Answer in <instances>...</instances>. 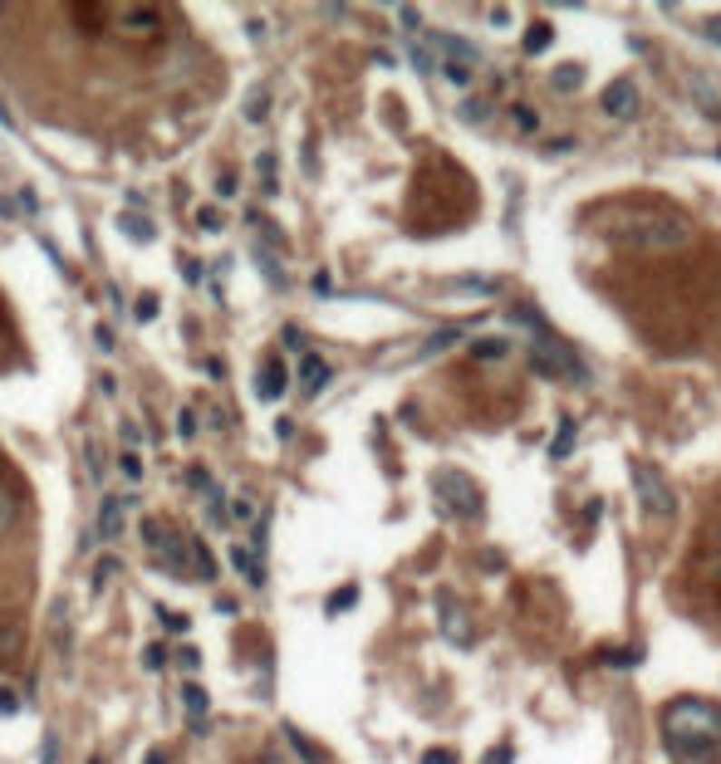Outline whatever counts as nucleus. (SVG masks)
I'll return each mask as SVG.
<instances>
[{"label": "nucleus", "mask_w": 721, "mask_h": 764, "mask_svg": "<svg viewBox=\"0 0 721 764\" xmlns=\"http://www.w3.org/2000/svg\"><path fill=\"white\" fill-rule=\"evenodd\" d=\"M182 711H187L191 725H201V715L211 711V696H207V691H201L197 682H187V686H182Z\"/></svg>", "instance_id": "nucleus-14"}, {"label": "nucleus", "mask_w": 721, "mask_h": 764, "mask_svg": "<svg viewBox=\"0 0 721 764\" xmlns=\"http://www.w3.org/2000/svg\"><path fill=\"white\" fill-rule=\"evenodd\" d=\"M142 666H148V672H162V666H167V647H162V642H152V647L142 652Z\"/></svg>", "instance_id": "nucleus-36"}, {"label": "nucleus", "mask_w": 721, "mask_h": 764, "mask_svg": "<svg viewBox=\"0 0 721 764\" xmlns=\"http://www.w3.org/2000/svg\"><path fill=\"white\" fill-rule=\"evenodd\" d=\"M466 329H462V324H456V329H442L437 338H432V343L423 348V353H442V348H447V343H456V338H462Z\"/></svg>", "instance_id": "nucleus-34"}, {"label": "nucleus", "mask_w": 721, "mask_h": 764, "mask_svg": "<svg viewBox=\"0 0 721 764\" xmlns=\"http://www.w3.org/2000/svg\"><path fill=\"white\" fill-rule=\"evenodd\" d=\"M580 83H584V69H580V64H560V69H555V89H560V93L580 89Z\"/></svg>", "instance_id": "nucleus-27"}, {"label": "nucleus", "mask_w": 721, "mask_h": 764, "mask_svg": "<svg viewBox=\"0 0 721 764\" xmlns=\"http://www.w3.org/2000/svg\"><path fill=\"white\" fill-rule=\"evenodd\" d=\"M266 113H270V89H256L246 99V123H266Z\"/></svg>", "instance_id": "nucleus-24"}, {"label": "nucleus", "mask_w": 721, "mask_h": 764, "mask_svg": "<svg viewBox=\"0 0 721 764\" xmlns=\"http://www.w3.org/2000/svg\"><path fill=\"white\" fill-rule=\"evenodd\" d=\"M177 662H182V672H197V666H201V652H197V647H182V652H177Z\"/></svg>", "instance_id": "nucleus-44"}, {"label": "nucleus", "mask_w": 721, "mask_h": 764, "mask_svg": "<svg viewBox=\"0 0 721 764\" xmlns=\"http://www.w3.org/2000/svg\"><path fill=\"white\" fill-rule=\"evenodd\" d=\"M609 236L643 255H677L692 246V226L682 216H663V211H628L609 226Z\"/></svg>", "instance_id": "nucleus-2"}, {"label": "nucleus", "mask_w": 721, "mask_h": 764, "mask_svg": "<svg viewBox=\"0 0 721 764\" xmlns=\"http://www.w3.org/2000/svg\"><path fill=\"white\" fill-rule=\"evenodd\" d=\"M633 485H638V500H643L648 515H658V519L677 515V495H672V485L663 480V470H653L648 460H633Z\"/></svg>", "instance_id": "nucleus-6"}, {"label": "nucleus", "mask_w": 721, "mask_h": 764, "mask_svg": "<svg viewBox=\"0 0 721 764\" xmlns=\"http://www.w3.org/2000/svg\"><path fill=\"white\" fill-rule=\"evenodd\" d=\"M118 226H123V230H128V236H133V240H138V246H148V240H152V226H148V221H142V216H118Z\"/></svg>", "instance_id": "nucleus-28"}, {"label": "nucleus", "mask_w": 721, "mask_h": 764, "mask_svg": "<svg viewBox=\"0 0 721 764\" xmlns=\"http://www.w3.org/2000/svg\"><path fill=\"white\" fill-rule=\"evenodd\" d=\"M275 436H280V441H290V436H295V421L280 417V421H275Z\"/></svg>", "instance_id": "nucleus-51"}, {"label": "nucleus", "mask_w": 721, "mask_h": 764, "mask_svg": "<svg viewBox=\"0 0 721 764\" xmlns=\"http://www.w3.org/2000/svg\"><path fill=\"white\" fill-rule=\"evenodd\" d=\"M83 460H89V480H103V451H99V441H83Z\"/></svg>", "instance_id": "nucleus-29"}, {"label": "nucleus", "mask_w": 721, "mask_h": 764, "mask_svg": "<svg viewBox=\"0 0 721 764\" xmlns=\"http://www.w3.org/2000/svg\"><path fill=\"white\" fill-rule=\"evenodd\" d=\"M506 353H511L506 338H476V343H472V358H481V363H486V358H506Z\"/></svg>", "instance_id": "nucleus-23"}, {"label": "nucleus", "mask_w": 721, "mask_h": 764, "mask_svg": "<svg viewBox=\"0 0 721 764\" xmlns=\"http://www.w3.org/2000/svg\"><path fill=\"white\" fill-rule=\"evenodd\" d=\"M299 387H305V397H319L324 387H329V363H324L319 353L299 358Z\"/></svg>", "instance_id": "nucleus-12"}, {"label": "nucleus", "mask_w": 721, "mask_h": 764, "mask_svg": "<svg viewBox=\"0 0 721 764\" xmlns=\"http://www.w3.org/2000/svg\"><path fill=\"white\" fill-rule=\"evenodd\" d=\"M191 568H197L201 578H216V554L201 539H191Z\"/></svg>", "instance_id": "nucleus-20"}, {"label": "nucleus", "mask_w": 721, "mask_h": 764, "mask_svg": "<svg viewBox=\"0 0 721 764\" xmlns=\"http://www.w3.org/2000/svg\"><path fill=\"white\" fill-rule=\"evenodd\" d=\"M515 755H511V745H501V749H486V764H511Z\"/></svg>", "instance_id": "nucleus-49"}, {"label": "nucleus", "mask_w": 721, "mask_h": 764, "mask_svg": "<svg viewBox=\"0 0 721 764\" xmlns=\"http://www.w3.org/2000/svg\"><path fill=\"white\" fill-rule=\"evenodd\" d=\"M231 568H236V574H246V584H250V588H266V564H260V559H256V554H250L240 539L231 544Z\"/></svg>", "instance_id": "nucleus-13"}, {"label": "nucleus", "mask_w": 721, "mask_h": 764, "mask_svg": "<svg viewBox=\"0 0 721 764\" xmlns=\"http://www.w3.org/2000/svg\"><path fill=\"white\" fill-rule=\"evenodd\" d=\"M462 118H466V123H481V118H486V103L466 99V103H462Z\"/></svg>", "instance_id": "nucleus-42"}, {"label": "nucleus", "mask_w": 721, "mask_h": 764, "mask_svg": "<svg viewBox=\"0 0 721 764\" xmlns=\"http://www.w3.org/2000/svg\"><path fill=\"white\" fill-rule=\"evenodd\" d=\"M285 392H290V368H285L280 358H266V368H260V378H256V397L260 402H280Z\"/></svg>", "instance_id": "nucleus-10"}, {"label": "nucleus", "mask_w": 721, "mask_h": 764, "mask_svg": "<svg viewBox=\"0 0 721 764\" xmlns=\"http://www.w3.org/2000/svg\"><path fill=\"white\" fill-rule=\"evenodd\" d=\"M0 715H20V691L15 686H0Z\"/></svg>", "instance_id": "nucleus-38"}, {"label": "nucleus", "mask_w": 721, "mask_h": 764, "mask_svg": "<svg viewBox=\"0 0 721 764\" xmlns=\"http://www.w3.org/2000/svg\"><path fill=\"white\" fill-rule=\"evenodd\" d=\"M40 764H59V735L54 730H44V759Z\"/></svg>", "instance_id": "nucleus-41"}, {"label": "nucleus", "mask_w": 721, "mask_h": 764, "mask_svg": "<svg viewBox=\"0 0 721 764\" xmlns=\"http://www.w3.org/2000/svg\"><path fill=\"white\" fill-rule=\"evenodd\" d=\"M354 603H358V588H339V593H334V598H329V617L348 613V608H354Z\"/></svg>", "instance_id": "nucleus-31"}, {"label": "nucleus", "mask_w": 721, "mask_h": 764, "mask_svg": "<svg viewBox=\"0 0 721 764\" xmlns=\"http://www.w3.org/2000/svg\"><path fill=\"white\" fill-rule=\"evenodd\" d=\"M44 633H50V652H54V662L64 666H74V603L59 593V598H50V617H44Z\"/></svg>", "instance_id": "nucleus-7"}, {"label": "nucleus", "mask_w": 721, "mask_h": 764, "mask_svg": "<svg viewBox=\"0 0 721 764\" xmlns=\"http://www.w3.org/2000/svg\"><path fill=\"white\" fill-rule=\"evenodd\" d=\"M643 652L638 647H609L604 652V666H619V672H628V666H638Z\"/></svg>", "instance_id": "nucleus-22"}, {"label": "nucleus", "mask_w": 721, "mask_h": 764, "mask_svg": "<svg viewBox=\"0 0 721 764\" xmlns=\"http://www.w3.org/2000/svg\"><path fill=\"white\" fill-rule=\"evenodd\" d=\"M197 226H201V230H221V216L207 206V211H197Z\"/></svg>", "instance_id": "nucleus-47"}, {"label": "nucleus", "mask_w": 721, "mask_h": 764, "mask_svg": "<svg viewBox=\"0 0 721 764\" xmlns=\"http://www.w3.org/2000/svg\"><path fill=\"white\" fill-rule=\"evenodd\" d=\"M138 319H142V324H152V319H158V299H152V295H148V299H138Z\"/></svg>", "instance_id": "nucleus-46"}, {"label": "nucleus", "mask_w": 721, "mask_h": 764, "mask_svg": "<svg viewBox=\"0 0 721 764\" xmlns=\"http://www.w3.org/2000/svg\"><path fill=\"white\" fill-rule=\"evenodd\" d=\"M692 93L702 99V113H706V118H721V89H716L712 79H706V74H692Z\"/></svg>", "instance_id": "nucleus-15"}, {"label": "nucleus", "mask_w": 721, "mask_h": 764, "mask_svg": "<svg viewBox=\"0 0 721 764\" xmlns=\"http://www.w3.org/2000/svg\"><path fill=\"white\" fill-rule=\"evenodd\" d=\"M285 735H290L295 755H299V759H305V764H324V755H319V749H315V745H309V740H305V735H299V730H295V725H285Z\"/></svg>", "instance_id": "nucleus-26"}, {"label": "nucleus", "mask_w": 721, "mask_h": 764, "mask_svg": "<svg viewBox=\"0 0 721 764\" xmlns=\"http://www.w3.org/2000/svg\"><path fill=\"white\" fill-rule=\"evenodd\" d=\"M604 113L609 118H633L638 113V83L633 79H614L604 89Z\"/></svg>", "instance_id": "nucleus-11"}, {"label": "nucleus", "mask_w": 721, "mask_h": 764, "mask_svg": "<svg viewBox=\"0 0 721 764\" xmlns=\"http://www.w3.org/2000/svg\"><path fill=\"white\" fill-rule=\"evenodd\" d=\"M118 568H123V564H118L113 554H103V559L93 564V598H99V593L108 588V578H118Z\"/></svg>", "instance_id": "nucleus-21"}, {"label": "nucleus", "mask_w": 721, "mask_h": 764, "mask_svg": "<svg viewBox=\"0 0 721 764\" xmlns=\"http://www.w3.org/2000/svg\"><path fill=\"white\" fill-rule=\"evenodd\" d=\"M407 54H413L417 74H432V69H437V54L427 50V40H423V34H413V44H407Z\"/></svg>", "instance_id": "nucleus-19"}, {"label": "nucleus", "mask_w": 721, "mask_h": 764, "mask_svg": "<svg viewBox=\"0 0 721 764\" xmlns=\"http://www.w3.org/2000/svg\"><path fill=\"white\" fill-rule=\"evenodd\" d=\"M142 539L152 544V549H158V564L167 568V574L172 578H187L191 574V559H187V544L172 535V529H162L158 519H142Z\"/></svg>", "instance_id": "nucleus-8"}, {"label": "nucleus", "mask_w": 721, "mask_h": 764, "mask_svg": "<svg viewBox=\"0 0 721 764\" xmlns=\"http://www.w3.org/2000/svg\"><path fill=\"white\" fill-rule=\"evenodd\" d=\"M663 745L682 764H706L721 749V706L697 696H677L663 706Z\"/></svg>", "instance_id": "nucleus-1"}, {"label": "nucleus", "mask_w": 721, "mask_h": 764, "mask_svg": "<svg viewBox=\"0 0 721 764\" xmlns=\"http://www.w3.org/2000/svg\"><path fill=\"white\" fill-rule=\"evenodd\" d=\"M442 79H447V83H456V89H466V83H472V69H466V64H447V59H442Z\"/></svg>", "instance_id": "nucleus-30"}, {"label": "nucleus", "mask_w": 721, "mask_h": 764, "mask_svg": "<svg viewBox=\"0 0 721 764\" xmlns=\"http://www.w3.org/2000/svg\"><path fill=\"white\" fill-rule=\"evenodd\" d=\"M207 519L211 525H226V505H221V490H216V485L207 490Z\"/></svg>", "instance_id": "nucleus-33"}, {"label": "nucleus", "mask_w": 721, "mask_h": 764, "mask_svg": "<svg viewBox=\"0 0 721 764\" xmlns=\"http://www.w3.org/2000/svg\"><path fill=\"white\" fill-rule=\"evenodd\" d=\"M123 441H128V451H138V441H142V431L133 427V421H123Z\"/></svg>", "instance_id": "nucleus-50"}, {"label": "nucleus", "mask_w": 721, "mask_h": 764, "mask_svg": "<svg viewBox=\"0 0 721 764\" xmlns=\"http://www.w3.org/2000/svg\"><path fill=\"white\" fill-rule=\"evenodd\" d=\"M93 343H99L103 353H113V348H118V343H113V329H108V324H99V329H93Z\"/></svg>", "instance_id": "nucleus-43"}, {"label": "nucleus", "mask_w": 721, "mask_h": 764, "mask_svg": "<svg viewBox=\"0 0 721 764\" xmlns=\"http://www.w3.org/2000/svg\"><path fill=\"white\" fill-rule=\"evenodd\" d=\"M89 764H108V759H103V755H93V759H89Z\"/></svg>", "instance_id": "nucleus-55"}, {"label": "nucleus", "mask_w": 721, "mask_h": 764, "mask_svg": "<svg viewBox=\"0 0 721 764\" xmlns=\"http://www.w3.org/2000/svg\"><path fill=\"white\" fill-rule=\"evenodd\" d=\"M118 466H123L128 480H142V456L138 451H123V456H118Z\"/></svg>", "instance_id": "nucleus-37"}, {"label": "nucleus", "mask_w": 721, "mask_h": 764, "mask_svg": "<svg viewBox=\"0 0 721 764\" xmlns=\"http://www.w3.org/2000/svg\"><path fill=\"white\" fill-rule=\"evenodd\" d=\"M0 123H5L10 132H15V113H10V108H5V99H0Z\"/></svg>", "instance_id": "nucleus-53"}, {"label": "nucleus", "mask_w": 721, "mask_h": 764, "mask_svg": "<svg viewBox=\"0 0 721 764\" xmlns=\"http://www.w3.org/2000/svg\"><path fill=\"white\" fill-rule=\"evenodd\" d=\"M158 617H162L167 633H187V627H191V617H187V613H172V608H162Z\"/></svg>", "instance_id": "nucleus-35"}, {"label": "nucleus", "mask_w": 721, "mask_h": 764, "mask_svg": "<svg viewBox=\"0 0 721 764\" xmlns=\"http://www.w3.org/2000/svg\"><path fill=\"white\" fill-rule=\"evenodd\" d=\"M442 633H447V642H472V623H466L462 613H452V603H447V613H442Z\"/></svg>", "instance_id": "nucleus-16"}, {"label": "nucleus", "mask_w": 721, "mask_h": 764, "mask_svg": "<svg viewBox=\"0 0 721 764\" xmlns=\"http://www.w3.org/2000/svg\"><path fill=\"white\" fill-rule=\"evenodd\" d=\"M702 34H706L712 44H721V20H706V25H702Z\"/></svg>", "instance_id": "nucleus-52"}, {"label": "nucleus", "mask_w": 721, "mask_h": 764, "mask_svg": "<svg viewBox=\"0 0 721 764\" xmlns=\"http://www.w3.org/2000/svg\"><path fill=\"white\" fill-rule=\"evenodd\" d=\"M432 490H437V500L452 509V515L462 519H481V509H486V495H481V485L472 476H462V470L442 466L437 476H432Z\"/></svg>", "instance_id": "nucleus-4"}, {"label": "nucleus", "mask_w": 721, "mask_h": 764, "mask_svg": "<svg viewBox=\"0 0 721 764\" xmlns=\"http://www.w3.org/2000/svg\"><path fill=\"white\" fill-rule=\"evenodd\" d=\"M570 446H574V417H560L555 441H550V460H564V456H570Z\"/></svg>", "instance_id": "nucleus-18"}, {"label": "nucleus", "mask_w": 721, "mask_h": 764, "mask_svg": "<svg viewBox=\"0 0 721 764\" xmlns=\"http://www.w3.org/2000/svg\"><path fill=\"white\" fill-rule=\"evenodd\" d=\"M103 20L128 40H152L162 30V10L158 5H142V0H128V5H103Z\"/></svg>", "instance_id": "nucleus-5"}, {"label": "nucleus", "mask_w": 721, "mask_h": 764, "mask_svg": "<svg viewBox=\"0 0 721 764\" xmlns=\"http://www.w3.org/2000/svg\"><path fill=\"white\" fill-rule=\"evenodd\" d=\"M177 436H182V441H191V436H197V407H182V411H177Z\"/></svg>", "instance_id": "nucleus-32"}, {"label": "nucleus", "mask_w": 721, "mask_h": 764, "mask_svg": "<svg viewBox=\"0 0 721 764\" xmlns=\"http://www.w3.org/2000/svg\"><path fill=\"white\" fill-rule=\"evenodd\" d=\"M511 118H515V128H521V132H535V128H540V118L531 113V108H515Z\"/></svg>", "instance_id": "nucleus-40"}, {"label": "nucleus", "mask_w": 721, "mask_h": 764, "mask_svg": "<svg viewBox=\"0 0 721 764\" xmlns=\"http://www.w3.org/2000/svg\"><path fill=\"white\" fill-rule=\"evenodd\" d=\"M138 495H103L99 500V544H113V539H123V525H128V505H133Z\"/></svg>", "instance_id": "nucleus-9"}, {"label": "nucleus", "mask_w": 721, "mask_h": 764, "mask_svg": "<svg viewBox=\"0 0 721 764\" xmlns=\"http://www.w3.org/2000/svg\"><path fill=\"white\" fill-rule=\"evenodd\" d=\"M216 197H221V201L236 197V177H231V172H221V181H216Z\"/></svg>", "instance_id": "nucleus-45"}, {"label": "nucleus", "mask_w": 721, "mask_h": 764, "mask_svg": "<svg viewBox=\"0 0 721 764\" xmlns=\"http://www.w3.org/2000/svg\"><path fill=\"white\" fill-rule=\"evenodd\" d=\"M423 764H456V755H452V749H427Z\"/></svg>", "instance_id": "nucleus-48"}, {"label": "nucleus", "mask_w": 721, "mask_h": 764, "mask_svg": "<svg viewBox=\"0 0 721 764\" xmlns=\"http://www.w3.org/2000/svg\"><path fill=\"white\" fill-rule=\"evenodd\" d=\"M256 172H260V191H266V197H275V191H280V181H275V152H260Z\"/></svg>", "instance_id": "nucleus-25"}, {"label": "nucleus", "mask_w": 721, "mask_h": 764, "mask_svg": "<svg viewBox=\"0 0 721 764\" xmlns=\"http://www.w3.org/2000/svg\"><path fill=\"white\" fill-rule=\"evenodd\" d=\"M142 764H167V755H162V749H148V755H142Z\"/></svg>", "instance_id": "nucleus-54"}, {"label": "nucleus", "mask_w": 721, "mask_h": 764, "mask_svg": "<svg viewBox=\"0 0 721 764\" xmlns=\"http://www.w3.org/2000/svg\"><path fill=\"white\" fill-rule=\"evenodd\" d=\"M716 157H721V148H716Z\"/></svg>", "instance_id": "nucleus-56"}, {"label": "nucleus", "mask_w": 721, "mask_h": 764, "mask_svg": "<svg viewBox=\"0 0 721 764\" xmlns=\"http://www.w3.org/2000/svg\"><path fill=\"white\" fill-rule=\"evenodd\" d=\"M550 44H555V30H550L545 20H535V25L525 30V54H545Z\"/></svg>", "instance_id": "nucleus-17"}, {"label": "nucleus", "mask_w": 721, "mask_h": 764, "mask_svg": "<svg viewBox=\"0 0 721 764\" xmlns=\"http://www.w3.org/2000/svg\"><path fill=\"white\" fill-rule=\"evenodd\" d=\"M231 515L240 519V525H246V519H256V500H250V495H236V505H231Z\"/></svg>", "instance_id": "nucleus-39"}, {"label": "nucleus", "mask_w": 721, "mask_h": 764, "mask_svg": "<svg viewBox=\"0 0 721 764\" xmlns=\"http://www.w3.org/2000/svg\"><path fill=\"white\" fill-rule=\"evenodd\" d=\"M531 372L535 378H550V382H589V363L560 334H550V324L535 329V338H531Z\"/></svg>", "instance_id": "nucleus-3"}]
</instances>
